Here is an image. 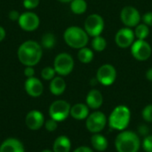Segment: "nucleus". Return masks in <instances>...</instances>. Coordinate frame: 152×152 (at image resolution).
I'll list each match as a JSON object with an SVG mask.
<instances>
[{"mask_svg":"<svg viewBox=\"0 0 152 152\" xmlns=\"http://www.w3.org/2000/svg\"><path fill=\"white\" fill-rule=\"evenodd\" d=\"M5 36H6V32H5L4 28L2 26H0V42L4 39Z\"/></svg>","mask_w":152,"mask_h":152,"instance_id":"nucleus-37","label":"nucleus"},{"mask_svg":"<svg viewBox=\"0 0 152 152\" xmlns=\"http://www.w3.org/2000/svg\"><path fill=\"white\" fill-rule=\"evenodd\" d=\"M86 102L88 108L93 110H97L103 103V96L99 90L93 89L87 94Z\"/></svg>","mask_w":152,"mask_h":152,"instance_id":"nucleus-17","label":"nucleus"},{"mask_svg":"<svg viewBox=\"0 0 152 152\" xmlns=\"http://www.w3.org/2000/svg\"><path fill=\"white\" fill-rule=\"evenodd\" d=\"M43 50L40 44L34 40L23 42L18 48L17 56L21 64L26 66H36L41 60Z\"/></svg>","mask_w":152,"mask_h":152,"instance_id":"nucleus-1","label":"nucleus"},{"mask_svg":"<svg viewBox=\"0 0 152 152\" xmlns=\"http://www.w3.org/2000/svg\"><path fill=\"white\" fill-rule=\"evenodd\" d=\"M139 132H140L141 134H142V135H147L148 133H149V128H148L146 126L142 125V126L139 127Z\"/></svg>","mask_w":152,"mask_h":152,"instance_id":"nucleus-36","label":"nucleus"},{"mask_svg":"<svg viewBox=\"0 0 152 152\" xmlns=\"http://www.w3.org/2000/svg\"><path fill=\"white\" fill-rule=\"evenodd\" d=\"M115 147L118 152H138L141 147V141L136 133L123 131L116 137Z\"/></svg>","mask_w":152,"mask_h":152,"instance_id":"nucleus-2","label":"nucleus"},{"mask_svg":"<svg viewBox=\"0 0 152 152\" xmlns=\"http://www.w3.org/2000/svg\"><path fill=\"white\" fill-rule=\"evenodd\" d=\"M134 32V36L137 39L145 40L150 35V28H149V26H147L146 24H144V23L140 24L139 23L135 27V29Z\"/></svg>","mask_w":152,"mask_h":152,"instance_id":"nucleus-24","label":"nucleus"},{"mask_svg":"<svg viewBox=\"0 0 152 152\" xmlns=\"http://www.w3.org/2000/svg\"><path fill=\"white\" fill-rule=\"evenodd\" d=\"M45 123L44 115L37 110L29 111L25 118V124L30 130H38L40 129Z\"/></svg>","mask_w":152,"mask_h":152,"instance_id":"nucleus-14","label":"nucleus"},{"mask_svg":"<svg viewBox=\"0 0 152 152\" xmlns=\"http://www.w3.org/2000/svg\"><path fill=\"white\" fill-rule=\"evenodd\" d=\"M77 58L82 63H90L94 59V52L87 47H83L79 49L77 53Z\"/></svg>","mask_w":152,"mask_h":152,"instance_id":"nucleus-23","label":"nucleus"},{"mask_svg":"<svg viewBox=\"0 0 152 152\" xmlns=\"http://www.w3.org/2000/svg\"><path fill=\"white\" fill-rule=\"evenodd\" d=\"M142 20L143 23L147 26H152V12H148L144 13L142 17Z\"/></svg>","mask_w":152,"mask_h":152,"instance_id":"nucleus-32","label":"nucleus"},{"mask_svg":"<svg viewBox=\"0 0 152 152\" xmlns=\"http://www.w3.org/2000/svg\"><path fill=\"white\" fill-rule=\"evenodd\" d=\"M134 32L131 29V28H120L115 36V42L118 46L120 48H127L130 47L134 42Z\"/></svg>","mask_w":152,"mask_h":152,"instance_id":"nucleus-13","label":"nucleus"},{"mask_svg":"<svg viewBox=\"0 0 152 152\" xmlns=\"http://www.w3.org/2000/svg\"><path fill=\"white\" fill-rule=\"evenodd\" d=\"M70 104L63 100L53 102L49 108L50 118L57 122L64 121L70 115Z\"/></svg>","mask_w":152,"mask_h":152,"instance_id":"nucleus-6","label":"nucleus"},{"mask_svg":"<svg viewBox=\"0 0 152 152\" xmlns=\"http://www.w3.org/2000/svg\"><path fill=\"white\" fill-rule=\"evenodd\" d=\"M73 152H94L93 150L87 146H80L78 148H77Z\"/></svg>","mask_w":152,"mask_h":152,"instance_id":"nucleus-35","label":"nucleus"},{"mask_svg":"<svg viewBox=\"0 0 152 152\" xmlns=\"http://www.w3.org/2000/svg\"><path fill=\"white\" fill-rule=\"evenodd\" d=\"M70 149H71L70 140L65 135H61L57 137L53 142V152H69Z\"/></svg>","mask_w":152,"mask_h":152,"instance_id":"nucleus-19","label":"nucleus"},{"mask_svg":"<svg viewBox=\"0 0 152 152\" xmlns=\"http://www.w3.org/2000/svg\"><path fill=\"white\" fill-rule=\"evenodd\" d=\"M41 152H53V151H50V150H44V151H42Z\"/></svg>","mask_w":152,"mask_h":152,"instance_id":"nucleus-40","label":"nucleus"},{"mask_svg":"<svg viewBox=\"0 0 152 152\" xmlns=\"http://www.w3.org/2000/svg\"><path fill=\"white\" fill-rule=\"evenodd\" d=\"M55 70L53 67H45L41 71V77L44 80H52L55 77Z\"/></svg>","mask_w":152,"mask_h":152,"instance_id":"nucleus-27","label":"nucleus"},{"mask_svg":"<svg viewBox=\"0 0 152 152\" xmlns=\"http://www.w3.org/2000/svg\"><path fill=\"white\" fill-rule=\"evenodd\" d=\"M91 143L94 149H95L97 151H104L108 148V140L106 139L105 136L102 134H94V135L91 138Z\"/></svg>","mask_w":152,"mask_h":152,"instance_id":"nucleus-21","label":"nucleus"},{"mask_svg":"<svg viewBox=\"0 0 152 152\" xmlns=\"http://www.w3.org/2000/svg\"><path fill=\"white\" fill-rule=\"evenodd\" d=\"M26 93L31 97H39L44 91V86L40 79L32 77L26 79L24 84Z\"/></svg>","mask_w":152,"mask_h":152,"instance_id":"nucleus-15","label":"nucleus"},{"mask_svg":"<svg viewBox=\"0 0 152 152\" xmlns=\"http://www.w3.org/2000/svg\"><path fill=\"white\" fill-rule=\"evenodd\" d=\"M89 115V108L86 104L77 103L70 109V116L76 120H84Z\"/></svg>","mask_w":152,"mask_h":152,"instance_id":"nucleus-18","label":"nucleus"},{"mask_svg":"<svg viewBox=\"0 0 152 152\" xmlns=\"http://www.w3.org/2000/svg\"><path fill=\"white\" fill-rule=\"evenodd\" d=\"M142 148L146 152H152V135H148L143 139Z\"/></svg>","mask_w":152,"mask_h":152,"instance_id":"nucleus-29","label":"nucleus"},{"mask_svg":"<svg viewBox=\"0 0 152 152\" xmlns=\"http://www.w3.org/2000/svg\"><path fill=\"white\" fill-rule=\"evenodd\" d=\"M146 77L149 81H151L152 82V68L149 69L146 72Z\"/></svg>","mask_w":152,"mask_h":152,"instance_id":"nucleus-38","label":"nucleus"},{"mask_svg":"<svg viewBox=\"0 0 152 152\" xmlns=\"http://www.w3.org/2000/svg\"><path fill=\"white\" fill-rule=\"evenodd\" d=\"M131 53L137 61H147L151 56L152 48L147 41L137 39L131 45Z\"/></svg>","mask_w":152,"mask_h":152,"instance_id":"nucleus-9","label":"nucleus"},{"mask_svg":"<svg viewBox=\"0 0 152 152\" xmlns=\"http://www.w3.org/2000/svg\"><path fill=\"white\" fill-rule=\"evenodd\" d=\"M87 9V3L86 0H72L70 2V10L75 14H82Z\"/></svg>","mask_w":152,"mask_h":152,"instance_id":"nucleus-22","label":"nucleus"},{"mask_svg":"<svg viewBox=\"0 0 152 152\" xmlns=\"http://www.w3.org/2000/svg\"><path fill=\"white\" fill-rule=\"evenodd\" d=\"M53 69L60 76H68L74 69V60L67 53H59L53 61Z\"/></svg>","mask_w":152,"mask_h":152,"instance_id":"nucleus-5","label":"nucleus"},{"mask_svg":"<svg viewBox=\"0 0 152 152\" xmlns=\"http://www.w3.org/2000/svg\"><path fill=\"white\" fill-rule=\"evenodd\" d=\"M107 124V118L104 113L101 111H94L86 118V126L92 134H98L102 131Z\"/></svg>","mask_w":152,"mask_h":152,"instance_id":"nucleus-8","label":"nucleus"},{"mask_svg":"<svg viewBox=\"0 0 152 152\" xmlns=\"http://www.w3.org/2000/svg\"><path fill=\"white\" fill-rule=\"evenodd\" d=\"M131 118L130 110L125 105L117 106L111 112L109 118V125L111 129L118 131H124Z\"/></svg>","mask_w":152,"mask_h":152,"instance_id":"nucleus-4","label":"nucleus"},{"mask_svg":"<svg viewBox=\"0 0 152 152\" xmlns=\"http://www.w3.org/2000/svg\"><path fill=\"white\" fill-rule=\"evenodd\" d=\"M117 78V70L115 67L111 64H104L101 66L96 74L97 81L102 86H111Z\"/></svg>","mask_w":152,"mask_h":152,"instance_id":"nucleus-10","label":"nucleus"},{"mask_svg":"<svg viewBox=\"0 0 152 152\" xmlns=\"http://www.w3.org/2000/svg\"><path fill=\"white\" fill-rule=\"evenodd\" d=\"M0 152H25V151L20 141L16 138H8L2 142Z\"/></svg>","mask_w":152,"mask_h":152,"instance_id":"nucleus-16","label":"nucleus"},{"mask_svg":"<svg viewBox=\"0 0 152 152\" xmlns=\"http://www.w3.org/2000/svg\"><path fill=\"white\" fill-rule=\"evenodd\" d=\"M142 116L143 118V119L146 122L151 123L152 122V104L147 105L142 112Z\"/></svg>","mask_w":152,"mask_h":152,"instance_id":"nucleus-28","label":"nucleus"},{"mask_svg":"<svg viewBox=\"0 0 152 152\" xmlns=\"http://www.w3.org/2000/svg\"><path fill=\"white\" fill-rule=\"evenodd\" d=\"M55 37L53 33H45L41 38V46L45 49H51L55 45Z\"/></svg>","mask_w":152,"mask_h":152,"instance_id":"nucleus-26","label":"nucleus"},{"mask_svg":"<svg viewBox=\"0 0 152 152\" xmlns=\"http://www.w3.org/2000/svg\"><path fill=\"white\" fill-rule=\"evenodd\" d=\"M20 13L18 12V11H16V10H12V11H10L9 12V13H8V18L11 20H17L18 21V20H19V18H20Z\"/></svg>","mask_w":152,"mask_h":152,"instance_id":"nucleus-34","label":"nucleus"},{"mask_svg":"<svg viewBox=\"0 0 152 152\" xmlns=\"http://www.w3.org/2000/svg\"><path fill=\"white\" fill-rule=\"evenodd\" d=\"M107 41L104 37L101 36L94 37L92 41V47L95 52H102L106 49Z\"/></svg>","mask_w":152,"mask_h":152,"instance_id":"nucleus-25","label":"nucleus"},{"mask_svg":"<svg viewBox=\"0 0 152 152\" xmlns=\"http://www.w3.org/2000/svg\"><path fill=\"white\" fill-rule=\"evenodd\" d=\"M24 75L27 78L28 77H32L35 75V69L32 66H26L25 69H24Z\"/></svg>","mask_w":152,"mask_h":152,"instance_id":"nucleus-33","label":"nucleus"},{"mask_svg":"<svg viewBox=\"0 0 152 152\" xmlns=\"http://www.w3.org/2000/svg\"><path fill=\"white\" fill-rule=\"evenodd\" d=\"M120 19L123 24H125L127 28L136 27L141 20L140 12L134 6H126L121 10L120 12Z\"/></svg>","mask_w":152,"mask_h":152,"instance_id":"nucleus-12","label":"nucleus"},{"mask_svg":"<svg viewBox=\"0 0 152 152\" xmlns=\"http://www.w3.org/2000/svg\"><path fill=\"white\" fill-rule=\"evenodd\" d=\"M57 123H58V122L55 121V120L53 119V118L48 119V120L45 122V129H46L48 132H53V131H55V130L57 129V127H58V124H57Z\"/></svg>","mask_w":152,"mask_h":152,"instance_id":"nucleus-30","label":"nucleus"},{"mask_svg":"<svg viewBox=\"0 0 152 152\" xmlns=\"http://www.w3.org/2000/svg\"><path fill=\"white\" fill-rule=\"evenodd\" d=\"M104 28V20L103 18L97 14L93 13L90 14L85 21V30L88 34V36H91L93 37L101 36L102 32Z\"/></svg>","mask_w":152,"mask_h":152,"instance_id":"nucleus-7","label":"nucleus"},{"mask_svg":"<svg viewBox=\"0 0 152 152\" xmlns=\"http://www.w3.org/2000/svg\"><path fill=\"white\" fill-rule=\"evenodd\" d=\"M58 1L61 3H70L72 0H58Z\"/></svg>","mask_w":152,"mask_h":152,"instance_id":"nucleus-39","label":"nucleus"},{"mask_svg":"<svg viewBox=\"0 0 152 152\" xmlns=\"http://www.w3.org/2000/svg\"><path fill=\"white\" fill-rule=\"evenodd\" d=\"M40 0H23V6L28 10L35 9L38 6Z\"/></svg>","mask_w":152,"mask_h":152,"instance_id":"nucleus-31","label":"nucleus"},{"mask_svg":"<svg viewBox=\"0 0 152 152\" xmlns=\"http://www.w3.org/2000/svg\"><path fill=\"white\" fill-rule=\"evenodd\" d=\"M63 38L69 46L75 49L86 47L89 40L88 34L86 32V30L77 26L69 27L64 31Z\"/></svg>","mask_w":152,"mask_h":152,"instance_id":"nucleus-3","label":"nucleus"},{"mask_svg":"<svg viewBox=\"0 0 152 152\" xmlns=\"http://www.w3.org/2000/svg\"><path fill=\"white\" fill-rule=\"evenodd\" d=\"M66 89V82L61 77H55L51 80L50 91L53 95H61Z\"/></svg>","mask_w":152,"mask_h":152,"instance_id":"nucleus-20","label":"nucleus"},{"mask_svg":"<svg viewBox=\"0 0 152 152\" xmlns=\"http://www.w3.org/2000/svg\"><path fill=\"white\" fill-rule=\"evenodd\" d=\"M18 24L21 29L27 32L36 30L40 24L39 17L33 12H25L20 15Z\"/></svg>","mask_w":152,"mask_h":152,"instance_id":"nucleus-11","label":"nucleus"}]
</instances>
